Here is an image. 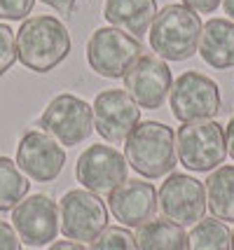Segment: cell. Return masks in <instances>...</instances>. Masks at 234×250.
<instances>
[{
    "mask_svg": "<svg viewBox=\"0 0 234 250\" xmlns=\"http://www.w3.org/2000/svg\"><path fill=\"white\" fill-rule=\"evenodd\" d=\"M70 54V33L56 17H31L17 31V59L33 73H49Z\"/></svg>",
    "mask_w": 234,
    "mask_h": 250,
    "instance_id": "cell-1",
    "label": "cell"
},
{
    "mask_svg": "<svg viewBox=\"0 0 234 250\" xmlns=\"http://www.w3.org/2000/svg\"><path fill=\"white\" fill-rule=\"evenodd\" d=\"M124 157L143 178H162L176 168V133L162 122H141L124 141Z\"/></svg>",
    "mask_w": 234,
    "mask_h": 250,
    "instance_id": "cell-2",
    "label": "cell"
},
{
    "mask_svg": "<svg viewBox=\"0 0 234 250\" xmlns=\"http://www.w3.org/2000/svg\"><path fill=\"white\" fill-rule=\"evenodd\" d=\"M199 14L185 5H167L157 12L150 26V47L159 59L167 61H185L194 56L201 38Z\"/></svg>",
    "mask_w": 234,
    "mask_h": 250,
    "instance_id": "cell-3",
    "label": "cell"
},
{
    "mask_svg": "<svg viewBox=\"0 0 234 250\" xmlns=\"http://www.w3.org/2000/svg\"><path fill=\"white\" fill-rule=\"evenodd\" d=\"M176 154L188 171L209 173L225 164L227 157L225 129L213 120L185 122L176 133Z\"/></svg>",
    "mask_w": 234,
    "mask_h": 250,
    "instance_id": "cell-4",
    "label": "cell"
},
{
    "mask_svg": "<svg viewBox=\"0 0 234 250\" xmlns=\"http://www.w3.org/2000/svg\"><path fill=\"white\" fill-rule=\"evenodd\" d=\"M138 56H143V44L138 42V38L115 26L94 31L87 42V63L101 77H124L127 70L138 61Z\"/></svg>",
    "mask_w": 234,
    "mask_h": 250,
    "instance_id": "cell-5",
    "label": "cell"
},
{
    "mask_svg": "<svg viewBox=\"0 0 234 250\" xmlns=\"http://www.w3.org/2000/svg\"><path fill=\"white\" fill-rule=\"evenodd\" d=\"M59 222L64 236L78 243L94 241L108 227V208L89 189H70L59 201Z\"/></svg>",
    "mask_w": 234,
    "mask_h": 250,
    "instance_id": "cell-6",
    "label": "cell"
},
{
    "mask_svg": "<svg viewBox=\"0 0 234 250\" xmlns=\"http://www.w3.org/2000/svg\"><path fill=\"white\" fill-rule=\"evenodd\" d=\"M38 126H43L47 136H52L61 145H80L94 131L91 105L73 94H61L49 101V105L38 120Z\"/></svg>",
    "mask_w": 234,
    "mask_h": 250,
    "instance_id": "cell-7",
    "label": "cell"
},
{
    "mask_svg": "<svg viewBox=\"0 0 234 250\" xmlns=\"http://www.w3.org/2000/svg\"><path fill=\"white\" fill-rule=\"evenodd\" d=\"M157 206L164 218L178 227H194L206 215V187L197 178L185 173H171L157 192Z\"/></svg>",
    "mask_w": 234,
    "mask_h": 250,
    "instance_id": "cell-8",
    "label": "cell"
},
{
    "mask_svg": "<svg viewBox=\"0 0 234 250\" xmlns=\"http://www.w3.org/2000/svg\"><path fill=\"white\" fill-rule=\"evenodd\" d=\"M171 112L178 122L211 120L220 110V89L211 77L188 70L171 84Z\"/></svg>",
    "mask_w": 234,
    "mask_h": 250,
    "instance_id": "cell-9",
    "label": "cell"
},
{
    "mask_svg": "<svg viewBox=\"0 0 234 250\" xmlns=\"http://www.w3.org/2000/svg\"><path fill=\"white\" fill-rule=\"evenodd\" d=\"M129 173V162L120 150L112 145H91L80 154L75 175L78 183L85 189L94 194H110L115 187H120L127 180Z\"/></svg>",
    "mask_w": 234,
    "mask_h": 250,
    "instance_id": "cell-10",
    "label": "cell"
},
{
    "mask_svg": "<svg viewBox=\"0 0 234 250\" xmlns=\"http://www.w3.org/2000/svg\"><path fill=\"white\" fill-rule=\"evenodd\" d=\"M12 227L26 246H47L59 234V206L52 196L31 194L23 196L12 208Z\"/></svg>",
    "mask_w": 234,
    "mask_h": 250,
    "instance_id": "cell-11",
    "label": "cell"
},
{
    "mask_svg": "<svg viewBox=\"0 0 234 250\" xmlns=\"http://www.w3.org/2000/svg\"><path fill=\"white\" fill-rule=\"evenodd\" d=\"M94 129L108 143H124L141 124V108L124 89L101 91L91 105Z\"/></svg>",
    "mask_w": 234,
    "mask_h": 250,
    "instance_id": "cell-12",
    "label": "cell"
},
{
    "mask_svg": "<svg viewBox=\"0 0 234 250\" xmlns=\"http://www.w3.org/2000/svg\"><path fill=\"white\" fill-rule=\"evenodd\" d=\"M171 68L164 63V59L152 54L138 56V61L124 75V91L143 110L162 108L171 91Z\"/></svg>",
    "mask_w": 234,
    "mask_h": 250,
    "instance_id": "cell-13",
    "label": "cell"
},
{
    "mask_svg": "<svg viewBox=\"0 0 234 250\" xmlns=\"http://www.w3.org/2000/svg\"><path fill=\"white\" fill-rule=\"evenodd\" d=\"M66 164V150L45 131L23 133L17 147V166L35 183H52Z\"/></svg>",
    "mask_w": 234,
    "mask_h": 250,
    "instance_id": "cell-14",
    "label": "cell"
},
{
    "mask_svg": "<svg viewBox=\"0 0 234 250\" xmlns=\"http://www.w3.org/2000/svg\"><path fill=\"white\" fill-rule=\"evenodd\" d=\"M115 220H120L122 227L138 229L155 220L157 213V189L143 180H124L120 187H115L108 194Z\"/></svg>",
    "mask_w": 234,
    "mask_h": 250,
    "instance_id": "cell-15",
    "label": "cell"
},
{
    "mask_svg": "<svg viewBox=\"0 0 234 250\" xmlns=\"http://www.w3.org/2000/svg\"><path fill=\"white\" fill-rule=\"evenodd\" d=\"M199 56L218 70L234 68V21L232 19H209L201 28Z\"/></svg>",
    "mask_w": 234,
    "mask_h": 250,
    "instance_id": "cell-16",
    "label": "cell"
},
{
    "mask_svg": "<svg viewBox=\"0 0 234 250\" xmlns=\"http://www.w3.org/2000/svg\"><path fill=\"white\" fill-rule=\"evenodd\" d=\"M103 17L129 35H143L157 17V0H106Z\"/></svg>",
    "mask_w": 234,
    "mask_h": 250,
    "instance_id": "cell-17",
    "label": "cell"
},
{
    "mask_svg": "<svg viewBox=\"0 0 234 250\" xmlns=\"http://www.w3.org/2000/svg\"><path fill=\"white\" fill-rule=\"evenodd\" d=\"M206 206L215 220L234 222V166H218L206 178Z\"/></svg>",
    "mask_w": 234,
    "mask_h": 250,
    "instance_id": "cell-18",
    "label": "cell"
},
{
    "mask_svg": "<svg viewBox=\"0 0 234 250\" xmlns=\"http://www.w3.org/2000/svg\"><path fill=\"white\" fill-rule=\"evenodd\" d=\"M138 250H188L185 229L171 220H150L134 234Z\"/></svg>",
    "mask_w": 234,
    "mask_h": 250,
    "instance_id": "cell-19",
    "label": "cell"
},
{
    "mask_svg": "<svg viewBox=\"0 0 234 250\" xmlns=\"http://www.w3.org/2000/svg\"><path fill=\"white\" fill-rule=\"evenodd\" d=\"M188 250H232V231L225 222L204 218L188 234Z\"/></svg>",
    "mask_w": 234,
    "mask_h": 250,
    "instance_id": "cell-20",
    "label": "cell"
},
{
    "mask_svg": "<svg viewBox=\"0 0 234 250\" xmlns=\"http://www.w3.org/2000/svg\"><path fill=\"white\" fill-rule=\"evenodd\" d=\"M31 183L23 178L17 162L0 157V210H12L28 194Z\"/></svg>",
    "mask_w": 234,
    "mask_h": 250,
    "instance_id": "cell-21",
    "label": "cell"
},
{
    "mask_svg": "<svg viewBox=\"0 0 234 250\" xmlns=\"http://www.w3.org/2000/svg\"><path fill=\"white\" fill-rule=\"evenodd\" d=\"M91 250H138L134 234L127 227H106L91 241Z\"/></svg>",
    "mask_w": 234,
    "mask_h": 250,
    "instance_id": "cell-22",
    "label": "cell"
},
{
    "mask_svg": "<svg viewBox=\"0 0 234 250\" xmlns=\"http://www.w3.org/2000/svg\"><path fill=\"white\" fill-rule=\"evenodd\" d=\"M17 61V35L7 23H0V75H5Z\"/></svg>",
    "mask_w": 234,
    "mask_h": 250,
    "instance_id": "cell-23",
    "label": "cell"
},
{
    "mask_svg": "<svg viewBox=\"0 0 234 250\" xmlns=\"http://www.w3.org/2000/svg\"><path fill=\"white\" fill-rule=\"evenodd\" d=\"M35 0H0V19L21 21L33 10Z\"/></svg>",
    "mask_w": 234,
    "mask_h": 250,
    "instance_id": "cell-24",
    "label": "cell"
},
{
    "mask_svg": "<svg viewBox=\"0 0 234 250\" xmlns=\"http://www.w3.org/2000/svg\"><path fill=\"white\" fill-rule=\"evenodd\" d=\"M0 250H21V239L12 225L0 220Z\"/></svg>",
    "mask_w": 234,
    "mask_h": 250,
    "instance_id": "cell-25",
    "label": "cell"
},
{
    "mask_svg": "<svg viewBox=\"0 0 234 250\" xmlns=\"http://www.w3.org/2000/svg\"><path fill=\"white\" fill-rule=\"evenodd\" d=\"M220 2L223 0H183V5L190 7L192 12H197V14H211V12L218 10Z\"/></svg>",
    "mask_w": 234,
    "mask_h": 250,
    "instance_id": "cell-26",
    "label": "cell"
},
{
    "mask_svg": "<svg viewBox=\"0 0 234 250\" xmlns=\"http://www.w3.org/2000/svg\"><path fill=\"white\" fill-rule=\"evenodd\" d=\"M40 2H45V5H49V7H54L59 14L70 17L73 10H75V2H78V0H40Z\"/></svg>",
    "mask_w": 234,
    "mask_h": 250,
    "instance_id": "cell-27",
    "label": "cell"
},
{
    "mask_svg": "<svg viewBox=\"0 0 234 250\" xmlns=\"http://www.w3.org/2000/svg\"><path fill=\"white\" fill-rule=\"evenodd\" d=\"M49 250H87L82 243H78V241H56V243H52L49 246Z\"/></svg>",
    "mask_w": 234,
    "mask_h": 250,
    "instance_id": "cell-28",
    "label": "cell"
},
{
    "mask_svg": "<svg viewBox=\"0 0 234 250\" xmlns=\"http://www.w3.org/2000/svg\"><path fill=\"white\" fill-rule=\"evenodd\" d=\"M225 141H227V152L232 154V159H234V117L230 120L227 129H225Z\"/></svg>",
    "mask_w": 234,
    "mask_h": 250,
    "instance_id": "cell-29",
    "label": "cell"
},
{
    "mask_svg": "<svg viewBox=\"0 0 234 250\" xmlns=\"http://www.w3.org/2000/svg\"><path fill=\"white\" fill-rule=\"evenodd\" d=\"M223 7H225V14L234 21V0H223Z\"/></svg>",
    "mask_w": 234,
    "mask_h": 250,
    "instance_id": "cell-30",
    "label": "cell"
},
{
    "mask_svg": "<svg viewBox=\"0 0 234 250\" xmlns=\"http://www.w3.org/2000/svg\"><path fill=\"white\" fill-rule=\"evenodd\" d=\"M232 250H234V229H232Z\"/></svg>",
    "mask_w": 234,
    "mask_h": 250,
    "instance_id": "cell-31",
    "label": "cell"
}]
</instances>
